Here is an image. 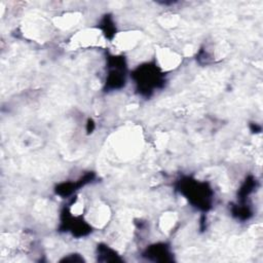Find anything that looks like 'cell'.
Listing matches in <instances>:
<instances>
[{
  "instance_id": "obj_1",
  "label": "cell",
  "mask_w": 263,
  "mask_h": 263,
  "mask_svg": "<svg viewBox=\"0 0 263 263\" xmlns=\"http://www.w3.org/2000/svg\"><path fill=\"white\" fill-rule=\"evenodd\" d=\"M178 189L194 206L202 211H208L211 208L213 191L205 182L185 178L180 180Z\"/></svg>"
},
{
  "instance_id": "obj_2",
  "label": "cell",
  "mask_w": 263,
  "mask_h": 263,
  "mask_svg": "<svg viewBox=\"0 0 263 263\" xmlns=\"http://www.w3.org/2000/svg\"><path fill=\"white\" fill-rule=\"evenodd\" d=\"M135 79L141 93L150 96L155 88L163 84V74L155 65L146 64L139 67L135 72Z\"/></svg>"
},
{
  "instance_id": "obj_3",
  "label": "cell",
  "mask_w": 263,
  "mask_h": 263,
  "mask_svg": "<svg viewBox=\"0 0 263 263\" xmlns=\"http://www.w3.org/2000/svg\"><path fill=\"white\" fill-rule=\"evenodd\" d=\"M108 74L106 77V88L118 89L125 83V63L122 57H111L108 60Z\"/></svg>"
},
{
  "instance_id": "obj_4",
  "label": "cell",
  "mask_w": 263,
  "mask_h": 263,
  "mask_svg": "<svg viewBox=\"0 0 263 263\" xmlns=\"http://www.w3.org/2000/svg\"><path fill=\"white\" fill-rule=\"evenodd\" d=\"M145 255L149 258H153L155 261H171L170 258L171 252L166 245L164 243H157L154 246H151L147 249Z\"/></svg>"
},
{
  "instance_id": "obj_5",
  "label": "cell",
  "mask_w": 263,
  "mask_h": 263,
  "mask_svg": "<svg viewBox=\"0 0 263 263\" xmlns=\"http://www.w3.org/2000/svg\"><path fill=\"white\" fill-rule=\"evenodd\" d=\"M98 256H100V260L103 261H120L121 259L118 257L116 252L112 249H110L108 246L100 245L98 246Z\"/></svg>"
},
{
  "instance_id": "obj_6",
  "label": "cell",
  "mask_w": 263,
  "mask_h": 263,
  "mask_svg": "<svg viewBox=\"0 0 263 263\" xmlns=\"http://www.w3.org/2000/svg\"><path fill=\"white\" fill-rule=\"evenodd\" d=\"M93 128H95V123H93V121L91 119H89L88 122H87V132L91 133Z\"/></svg>"
}]
</instances>
